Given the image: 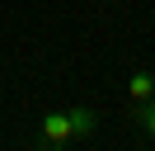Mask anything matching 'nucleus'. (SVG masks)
Masks as SVG:
<instances>
[{
    "label": "nucleus",
    "mask_w": 155,
    "mask_h": 151,
    "mask_svg": "<svg viewBox=\"0 0 155 151\" xmlns=\"http://www.w3.org/2000/svg\"><path fill=\"white\" fill-rule=\"evenodd\" d=\"M127 94H132V104H146V99H155V76L136 66V71H132V80H127Z\"/></svg>",
    "instance_id": "2"
},
{
    "label": "nucleus",
    "mask_w": 155,
    "mask_h": 151,
    "mask_svg": "<svg viewBox=\"0 0 155 151\" xmlns=\"http://www.w3.org/2000/svg\"><path fill=\"white\" fill-rule=\"evenodd\" d=\"M132 118H136V128L146 132V142L155 146V99H146V104H132Z\"/></svg>",
    "instance_id": "3"
},
{
    "label": "nucleus",
    "mask_w": 155,
    "mask_h": 151,
    "mask_svg": "<svg viewBox=\"0 0 155 151\" xmlns=\"http://www.w3.org/2000/svg\"><path fill=\"white\" fill-rule=\"evenodd\" d=\"M42 128V146H71V142H89L99 132V113L94 109H52L38 118Z\"/></svg>",
    "instance_id": "1"
}]
</instances>
